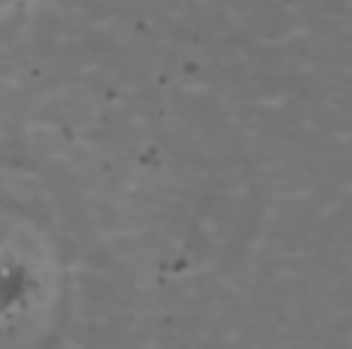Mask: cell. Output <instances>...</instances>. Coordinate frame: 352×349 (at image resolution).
Listing matches in <instances>:
<instances>
[{
	"label": "cell",
	"instance_id": "cell-1",
	"mask_svg": "<svg viewBox=\"0 0 352 349\" xmlns=\"http://www.w3.org/2000/svg\"><path fill=\"white\" fill-rule=\"evenodd\" d=\"M56 266L31 226L0 223V331L25 328L53 303Z\"/></svg>",
	"mask_w": 352,
	"mask_h": 349
},
{
	"label": "cell",
	"instance_id": "cell-2",
	"mask_svg": "<svg viewBox=\"0 0 352 349\" xmlns=\"http://www.w3.org/2000/svg\"><path fill=\"white\" fill-rule=\"evenodd\" d=\"M19 3H22V0H0V19H6V16H10V12L16 10Z\"/></svg>",
	"mask_w": 352,
	"mask_h": 349
}]
</instances>
